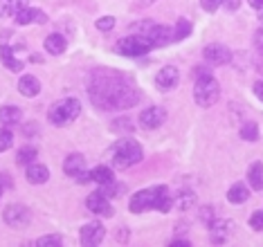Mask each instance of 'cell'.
Segmentation results:
<instances>
[{"instance_id":"32","label":"cell","mask_w":263,"mask_h":247,"mask_svg":"<svg viewBox=\"0 0 263 247\" xmlns=\"http://www.w3.org/2000/svg\"><path fill=\"white\" fill-rule=\"evenodd\" d=\"M250 227H252L254 232H263V209L250 216Z\"/></svg>"},{"instance_id":"40","label":"cell","mask_w":263,"mask_h":247,"mask_svg":"<svg viewBox=\"0 0 263 247\" xmlns=\"http://www.w3.org/2000/svg\"><path fill=\"white\" fill-rule=\"evenodd\" d=\"M248 3L252 5V7H254L256 11H261V9H263V0H248Z\"/></svg>"},{"instance_id":"37","label":"cell","mask_w":263,"mask_h":247,"mask_svg":"<svg viewBox=\"0 0 263 247\" xmlns=\"http://www.w3.org/2000/svg\"><path fill=\"white\" fill-rule=\"evenodd\" d=\"M254 43H256L259 50H263V29H259V32L254 34Z\"/></svg>"},{"instance_id":"25","label":"cell","mask_w":263,"mask_h":247,"mask_svg":"<svg viewBox=\"0 0 263 247\" xmlns=\"http://www.w3.org/2000/svg\"><path fill=\"white\" fill-rule=\"evenodd\" d=\"M248 184L252 186L254 191H261L263 189V164L261 162H254L248 171Z\"/></svg>"},{"instance_id":"38","label":"cell","mask_w":263,"mask_h":247,"mask_svg":"<svg viewBox=\"0 0 263 247\" xmlns=\"http://www.w3.org/2000/svg\"><path fill=\"white\" fill-rule=\"evenodd\" d=\"M254 94L263 101V81H256V83H254Z\"/></svg>"},{"instance_id":"30","label":"cell","mask_w":263,"mask_h":247,"mask_svg":"<svg viewBox=\"0 0 263 247\" xmlns=\"http://www.w3.org/2000/svg\"><path fill=\"white\" fill-rule=\"evenodd\" d=\"M34 245H39V247H61V245H63V238L57 236V234H50V236L39 238Z\"/></svg>"},{"instance_id":"33","label":"cell","mask_w":263,"mask_h":247,"mask_svg":"<svg viewBox=\"0 0 263 247\" xmlns=\"http://www.w3.org/2000/svg\"><path fill=\"white\" fill-rule=\"evenodd\" d=\"M115 27V18L112 16H104L97 21V29H101V32H108V29Z\"/></svg>"},{"instance_id":"7","label":"cell","mask_w":263,"mask_h":247,"mask_svg":"<svg viewBox=\"0 0 263 247\" xmlns=\"http://www.w3.org/2000/svg\"><path fill=\"white\" fill-rule=\"evenodd\" d=\"M140 36H144L153 47H162L166 43H171V39H173L171 29L164 27V25H158V23H146V25H142Z\"/></svg>"},{"instance_id":"17","label":"cell","mask_w":263,"mask_h":247,"mask_svg":"<svg viewBox=\"0 0 263 247\" xmlns=\"http://www.w3.org/2000/svg\"><path fill=\"white\" fill-rule=\"evenodd\" d=\"M25 176L32 184H45L47 180H50V168H47L45 164H36V162H34V164L27 166Z\"/></svg>"},{"instance_id":"2","label":"cell","mask_w":263,"mask_h":247,"mask_svg":"<svg viewBox=\"0 0 263 247\" xmlns=\"http://www.w3.org/2000/svg\"><path fill=\"white\" fill-rule=\"evenodd\" d=\"M144 158V153H142V146L140 142L135 140H119L115 146H112V164L117 168H128L137 164V162H142Z\"/></svg>"},{"instance_id":"10","label":"cell","mask_w":263,"mask_h":247,"mask_svg":"<svg viewBox=\"0 0 263 247\" xmlns=\"http://www.w3.org/2000/svg\"><path fill=\"white\" fill-rule=\"evenodd\" d=\"M81 245H86V247H95V245H99L101 240H104L106 236V227L101 225V222H88V225H83L81 227Z\"/></svg>"},{"instance_id":"16","label":"cell","mask_w":263,"mask_h":247,"mask_svg":"<svg viewBox=\"0 0 263 247\" xmlns=\"http://www.w3.org/2000/svg\"><path fill=\"white\" fill-rule=\"evenodd\" d=\"M18 25H32V23H45L47 21V16L43 14L41 9H36V7H27L25 9H21L18 14H16V18H14Z\"/></svg>"},{"instance_id":"13","label":"cell","mask_w":263,"mask_h":247,"mask_svg":"<svg viewBox=\"0 0 263 247\" xmlns=\"http://www.w3.org/2000/svg\"><path fill=\"white\" fill-rule=\"evenodd\" d=\"M202 56H205L207 63L212 65H225L232 61V52L227 50L223 43H212L205 47V52H202Z\"/></svg>"},{"instance_id":"31","label":"cell","mask_w":263,"mask_h":247,"mask_svg":"<svg viewBox=\"0 0 263 247\" xmlns=\"http://www.w3.org/2000/svg\"><path fill=\"white\" fill-rule=\"evenodd\" d=\"M194 200H196V196L191 194V191H189V194H187V191H182V194L178 196V209H189L191 204H194Z\"/></svg>"},{"instance_id":"41","label":"cell","mask_w":263,"mask_h":247,"mask_svg":"<svg viewBox=\"0 0 263 247\" xmlns=\"http://www.w3.org/2000/svg\"><path fill=\"white\" fill-rule=\"evenodd\" d=\"M259 18H261V23H263V9L259 11Z\"/></svg>"},{"instance_id":"27","label":"cell","mask_w":263,"mask_h":247,"mask_svg":"<svg viewBox=\"0 0 263 247\" xmlns=\"http://www.w3.org/2000/svg\"><path fill=\"white\" fill-rule=\"evenodd\" d=\"M189 34H191V23L187 21V18H180V21L176 23V32H173V41H184Z\"/></svg>"},{"instance_id":"19","label":"cell","mask_w":263,"mask_h":247,"mask_svg":"<svg viewBox=\"0 0 263 247\" xmlns=\"http://www.w3.org/2000/svg\"><path fill=\"white\" fill-rule=\"evenodd\" d=\"M27 5L29 0H0V18H16V14Z\"/></svg>"},{"instance_id":"29","label":"cell","mask_w":263,"mask_h":247,"mask_svg":"<svg viewBox=\"0 0 263 247\" xmlns=\"http://www.w3.org/2000/svg\"><path fill=\"white\" fill-rule=\"evenodd\" d=\"M11 144H14V132L9 130V126H5V128H0V153L11 148Z\"/></svg>"},{"instance_id":"35","label":"cell","mask_w":263,"mask_h":247,"mask_svg":"<svg viewBox=\"0 0 263 247\" xmlns=\"http://www.w3.org/2000/svg\"><path fill=\"white\" fill-rule=\"evenodd\" d=\"M112 128H115L119 132V128H124V132H128V130H133V124L128 122V119H117L115 124H112Z\"/></svg>"},{"instance_id":"11","label":"cell","mask_w":263,"mask_h":247,"mask_svg":"<svg viewBox=\"0 0 263 247\" xmlns=\"http://www.w3.org/2000/svg\"><path fill=\"white\" fill-rule=\"evenodd\" d=\"M178 81H180V72H178L176 65H164V68L155 74V86L160 90H164V92L176 88Z\"/></svg>"},{"instance_id":"28","label":"cell","mask_w":263,"mask_h":247,"mask_svg":"<svg viewBox=\"0 0 263 247\" xmlns=\"http://www.w3.org/2000/svg\"><path fill=\"white\" fill-rule=\"evenodd\" d=\"M241 140L256 142V140H259V126H256L254 122H248L245 126H241Z\"/></svg>"},{"instance_id":"21","label":"cell","mask_w":263,"mask_h":247,"mask_svg":"<svg viewBox=\"0 0 263 247\" xmlns=\"http://www.w3.org/2000/svg\"><path fill=\"white\" fill-rule=\"evenodd\" d=\"M248 198H250L248 184L236 182V184L230 186V191H227V200H230L232 204H243V202H248Z\"/></svg>"},{"instance_id":"12","label":"cell","mask_w":263,"mask_h":247,"mask_svg":"<svg viewBox=\"0 0 263 247\" xmlns=\"http://www.w3.org/2000/svg\"><path fill=\"white\" fill-rule=\"evenodd\" d=\"M164 122H166V112H164L162 106H151V108H146V110L140 115V124L144 126L146 130L160 128Z\"/></svg>"},{"instance_id":"22","label":"cell","mask_w":263,"mask_h":247,"mask_svg":"<svg viewBox=\"0 0 263 247\" xmlns=\"http://www.w3.org/2000/svg\"><path fill=\"white\" fill-rule=\"evenodd\" d=\"M23 119V112L18 106H3L0 108V124L3 126H14Z\"/></svg>"},{"instance_id":"34","label":"cell","mask_w":263,"mask_h":247,"mask_svg":"<svg viewBox=\"0 0 263 247\" xmlns=\"http://www.w3.org/2000/svg\"><path fill=\"white\" fill-rule=\"evenodd\" d=\"M200 5H202V9H205V11L214 14V11L220 7V0H200Z\"/></svg>"},{"instance_id":"42","label":"cell","mask_w":263,"mask_h":247,"mask_svg":"<svg viewBox=\"0 0 263 247\" xmlns=\"http://www.w3.org/2000/svg\"><path fill=\"white\" fill-rule=\"evenodd\" d=\"M0 194H3V189H0Z\"/></svg>"},{"instance_id":"24","label":"cell","mask_w":263,"mask_h":247,"mask_svg":"<svg viewBox=\"0 0 263 247\" xmlns=\"http://www.w3.org/2000/svg\"><path fill=\"white\" fill-rule=\"evenodd\" d=\"M65 47H68V41H65L61 34H50L45 39V50L50 54H57V56H59V54L65 52Z\"/></svg>"},{"instance_id":"1","label":"cell","mask_w":263,"mask_h":247,"mask_svg":"<svg viewBox=\"0 0 263 247\" xmlns=\"http://www.w3.org/2000/svg\"><path fill=\"white\" fill-rule=\"evenodd\" d=\"M90 99L99 110H128L140 101V92L126 74L99 70L90 79Z\"/></svg>"},{"instance_id":"3","label":"cell","mask_w":263,"mask_h":247,"mask_svg":"<svg viewBox=\"0 0 263 247\" xmlns=\"http://www.w3.org/2000/svg\"><path fill=\"white\" fill-rule=\"evenodd\" d=\"M79 112H81L79 99L65 97L61 101H57V104H52V108L47 110V119H50V124H54V126H68L79 117Z\"/></svg>"},{"instance_id":"20","label":"cell","mask_w":263,"mask_h":247,"mask_svg":"<svg viewBox=\"0 0 263 247\" xmlns=\"http://www.w3.org/2000/svg\"><path fill=\"white\" fill-rule=\"evenodd\" d=\"M0 61H3V65L11 72H21L23 70V61L21 59H16L14 50H11L9 45H0Z\"/></svg>"},{"instance_id":"5","label":"cell","mask_w":263,"mask_h":247,"mask_svg":"<svg viewBox=\"0 0 263 247\" xmlns=\"http://www.w3.org/2000/svg\"><path fill=\"white\" fill-rule=\"evenodd\" d=\"M164 191H166L164 184L153 186V189H142V191H137V194H133V198H130L128 209H130L133 214H144V212H148V209H158L160 196H162Z\"/></svg>"},{"instance_id":"36","label":"cell","mask_w":263,"mask_h":247,"mask_svg":"<svg viewBox=\"0 0 263 247\" xmlns=\"http://www.w3.org/2000/svg\"><path fill=\"white\" fill-rule=\"evenodd\" d=\"M220 5H223L227 11H236L241 7V0H220Z\"/></svg>"},{"instance_id":"15","label":"cell","mask_w":263,"mask_h":247,"mask_svg":"<svg viewBox=\"0 0 263 247\" xmlns=\"http://www.w3.org/2000/svg\"><path fill=\"white\" fill-rule=\"evenodd\" d=\"M63 171H65V176H70V178H79L81 173L86 171V158H83L81 153L68 155L63 162Z\"/></svg>"},{"instance_id":"4","label":"cell","mask_w":263,"mask_h":247,"mask_svg":"<svg viewBox=\"0 0 263 247\" xmlns=\"http://www.w3.org/2000/svg\"><path fill=\"white\" fill-rule=\"evenodd\" d=\"M218 97H220V86H218V81L214 79V74H209V72L200 74L198 79H196V86H194L196 104L200 108H209V106L216 104Z\"/></svg>"},{"instance_id":"23","label":"cell","mask_w":263,"mask_h":247,"mask_svg":"<svg viewBox=\"0 0 263 247\" xmlns=\"http://www.w3.org/2000/svg\"><path fill=\"white\" fill-rule=\"evenodd\" d=\"M90 180L92 182H97L99 186H104V184L115 182V173H112L110 166H95L90 171Z\"/></svg>"},{"instance_id":"39","label":"cell","mask_w":263,"mask_h":247,"mask_svg":"<svg viewBox=\"0 0 263 247\" xmlns=\"http://www.w3.org/2000/svg\"><path fill=\"white\" fill-rule=\"evenodd\" d=\"M191 243H189V240H171V243H169V247H189Z\"/></svg>"},{"instance_id":"18","label":"cell","mask_w":263,"mask_h":247,"mask_svg":"<svg viewBox=\"0 0 263 247\" xmlns=\"http://www.w3.org/2000/svg\"><path fill=\"white\" fill-rule=\"evenodd\" d=\"M18 90H21L23 97H36L41 92V83L34 74H25L18 79Z\"/></svg>"},{"instance_id":"6","label":"cell","mask_w":263,"mask_h":247,"mask_svg":"<svg viewBox=\"0 0 263 247\" xmlns=\"http://www.w3.org/2000/svg\"><path fill=\"white\" fill-rule=\"evenodd\" d=\"M153 50V45L148 43V41L144 39V36H128V39H122L117 43V52L124 54V56H144V54H148Z\"/></svg>"},{"instance_id":"14","label":"cell","mask_w":263,"mask_h":247,"mask_svg":"<svg viewBox=\"0 0 263 247\" xmlns=\"http://www.w3.org/2000/svg\"><path fill=\"white\" fill-rule=\"evenodd\" d=\"M230 232H232V220H212V225H209V236H212L214 245L225 243Z\"/></svg>"},{"instance_id":"9","label":"cell","mask_w":263,"mask_h":247,"mask_svg":"<svg viewBox=\"0 0 263 247\" xmlns=\"http://www.w3.org/2000/svg\"><path fill=\"white\" fill-rule=\"evenodd\" d=\"M86 207L90 209L92 214L104 216V218H110V216L115 214V209H112V204H110V198L106 196L104 191H99V189L86 198Z\"/></svg>"},{"instance_id":"26","label":"cell","mask_w":263,"mask_h":247,"mask_svg":"<svg viewBox=\"0 0 263 247\" xmlns=\"http://www.w3.org/2000/svg\"><path fill=\"white\" fill-rule=\"evenodd\" d=\"M36 155H39V150H36V148H32V146H23V148L18 150V155H16V162H18L21 166H29V164H34Z\"/></svg>"},{"instance_id":"8","label":"cell","mask_w":263,"mask_h":247,"mask_svg":"<svg viewBox=\"0 0 263 247\" xmlns=\"http://www.w3.org/2000/svg\"><path fill=\"white\" fill-rule=\"evenodd\" d=\"M3 218L14 230H25L29 225V220H32V212H29L25 204H9L3 212Z\"/></svg>"}]
</instances>
